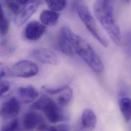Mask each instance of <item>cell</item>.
Returning <instances> with one entry per match:
<instances>
[{
    "instance_id": "obj_12",
    "label": "cell",
    "mask_w": 131,
    "mask_h": 131,
    "mask_svg": "<svg viewBox=\"0 0 131 131\" xmlns=\"http://www.w3.org/2000/svg\"><path fill=\"white\" fill-rule=\"evenodd\" d=\"M17 95L19 100L24 104H29L34 102L39 96L38 90L33 86L20 87L17 90Z\"/></svg>"
},
{
    "instance_id": "obj_14",
    "label": "cell",
    "mask_w": 131,
    "mask_h": 131,
    "mask_svg": "<svg viewBox=\"0 0 131 131\" xmlns=\"http://www.w3.org/2000/svg\"><path fill=\"white\" fill-rule=\"evenodd\" d=\"M59 16V13L56 11L52 10H45L41 12L39 18L42 24L54 26L58 23Z\"/></svg>"
},
{
    "instance_id": "obj_19",
    "label": "cell",
    "mask_w": 131,
    "mask_h": 131,
    "mask_svg": "<svg viewBox=\"0 0 131 131\" xmlns=\"http://www.w3.org/2000/svg\"><path fill=\"white\" fill-rule=\"evenodd\" d=\"M9 28V22L5 17L4 11L0 4V33L5 35L7 33Z\"/></svg>"
},
{
    "instance_id": "obj_20",
    "label": "cell",
    "mask_w": 131,
    "mask_h": 131,
    "mask_svg": "<svg viewBox=\"0 0 131 131\" xmlns=\"http://www.w3.org/2000/svg\"><path fill=\"white\" fill-rule=\"evenodd\" d=\"M67 86L68 85H64L61 87H59L58 88H55L43 87V89L46 91V92H47L49 94L51 95H55L61 94V93H62L63 91H64L66 90Z\"/></svg>"
},
{
    "instance_id": "obj_11",
    "label": "cell",
    "mask_w": 131,
    "mask_h": 131,
    "mask_svg": "<svg viewBox=\"0 0 131 131\" xmlns=\"http://www.w3.org/2000/svg\"><path fill=\"white\" fill-rule=\"evenodd\" d=\"M34 59L43 64L56 65L57 58L51 50L46 48H39L33 50L31 53Z\"/></svg>"
},
{
    "instance_id": "obj_25",
    "label": "cell",
    "mask_w": 131,
    "mask_h": 131,
    "mask_svg": "<svg viewBox=\"0 0 131 131\" xmlns=\"http://www.w3.org/2000/svg\"><path fill=\"white\" fill-rule=\"evenodd\" d=\"M124 1H125L126 2H127L128 3H130V0H124Z\"/></svg>"
},
{
    "instance_id": "obj_3",
    "label": "cell",
    "mask_w": 131,
    "mask_h": 131,
    "mask_svg": "<svg viewBox=\"0 0 131 131\" xmlns=\"http://www.w3.org/2000/svg\"><path fill=\"white\" fill-rule=\"evenodd\" d=\"M76 8L79 17L92 36L102 46L107 48L108 42L99 29L97 24L86 5L83 2L78 1L76 4Z\"/></svg>"
},
{
    "instance_id": "obj_8",
    "label": "cell",
    "mask_w": 131,
    "mask_h": 131,
    "mask_svg": "<svg viewBox=\"0 0 131 131\" xmlns=\"http://www.w3.org/2000/svg\"><path fill=\"white\" fill-rule=\"evenodd\" d=\"M20 110V103L15 97H11L7 100L0 108V116L5 119L15 117Z\"/></svg>"
},
{
    "instance_id": "obj_6",
    "label": "cell",
    "mask_w": 131,
    "mask_h": 131,
    "mask_svg": "<svg viewBox=\"0 0 131 131\" xmlns=\"http://www.w3.org/2000/svg\"><path fill=\"white\" fill-rule=\"evenodd\" d=\"M73 33L72 31L66 26L61 29L58 37V44L60 50L68 56H72L75 54L72 42Z\"/></svg>"
},
{
    "instance_id": "obj_17",
    "label": "cell",
    "mask_w": 131,
    "mask_h": 131,
    "mask_svg": "<svg viewBox=\"0 0 131 131\" xmlns=\"http://www.w3.org/2000/svg\"><path fill=\"white\" fill-rule=\"evenodd\" d=\"M51 10L59 11L63 9L66 5L67 0H45Z\"/></svg>"
},
{
    "instance_id": "obj_2",
    "label": "cell",
    "mask_w": 131,
    "mask_h": 131,
    "mask_svg": "<svg viewBox=\"0 0 131 131\" xmlns=\"http://www.w3.org/2000/svg\"><path fill=\"white\" fill-rule=\"evenodd\" d=\"M72 42L75 54H77L93 71L97 73L104 72L105 67L102 60L86 41L73 32Z\"/></svg>"
},
{
    "instance_id": "obj_18",
    "label": "cell",
    "mask_w": 131,
    "mask_h": 131,
    "mask_svg": "<svg viewBox=\"0 0 131 131\" xmlns=\"http://www.w3.org/2000/svg\"><path fill=\"white\" fill-rule=\"evenodd\" d=\"M3 4L14 14L17 15L20 11L21 7L16 0H2Z\"/></svg>"
},
{
    "instance_id": "obj_13",
    "label": "cell",
    "mask_w": 131,
    "mask_h": 131,
    "mask_svg": "<svg viewBox=\"0 0 131 131\" xmlns=\"http://www.w3.org/2000/svg\"><path fill=\"white\" fill-rule=\"evenodd\" d=\"M97 118L95 113L90 109H85L81 117V126L85 130H92L96 124Z\"/></svg>"
},
{
    "instance_id": "obj_15",
    "label": "cell",
    "mask_w": 131,
    "mask_h": 131,
    "mask_svg": "<svg viewBox=\"0 0 131 131\" xmlns=\"http://www.w3.org/2000/svg\"><path fill=\"white\" fill-rule=\"evenodd\" d=\"M122 113L126 122L131 120V100L128 97H123L119 101Z\"/></svg>"
},
{
    "instance_id": "obj_23",
    "label": "cell",
    "mask_w": 131,
    "mask_h": 131,
    "mask_svg": "<svg viewBox=\"0 0 131 131\" xmlns=\"http://www.w3.org/2000/svg\"><path fill=\"white\" fill-rule=\"evenodd\" d=\"M8 71L6 66L3 63H0V81L8 73Z\"/></svg>"
},
{
    "instance_id": "obj_9",
    "label": "cell",
    "mask_w": 131,
    "mask_h": 131,
    "mask_svg": "<svg viewBox=\"0 0 131 131\" xmlns=\"http://www.w3.org/2000/svg\"><path fill=\"white\" fill-rule=\"evenodd\" d=\"M46 27L37 21H32L28 24L24 31V36L31 41L39 39L45 33Z\"/></svg>"
},
{
    "instance_id": "obj_5",
    "label": "cell",
    "mask_w": 131,
    "mask_h": 131,
    "mask_svg": "<svg viewBox=\"0 0 131 131\" xmlns=\"http://www.w3.org/2000/svg\"><path fill=\"white\" fill-rule=\"evenodd\" d=\"M62 108L51 98H49L41 111L50 122L55 124L60 122H66L68 120L67 115L65 114Z\"/></svg>"
},
{
    "instance_id": "obj_21",
    "label": "cell",
    "mask_w": 131,
    "mask_h": 131,
    "mask_svg": "<svg viewBox=\"0 0 131 131\" xmlns=\"http://www.w3.org/2000/svg\"><path fill=\"white\" fill-rule=\"evenodd\" d=\"M18 127V121L17 119H13L6 125H5L2 129V131H15Z\"/></svg>"
},
{
    "instance_id": "obj_1",
    "label": "cell",
    "mask_w": 131,
    "mask_h": 131,
    "mask_svg": "<svg viewBox=\"0 0 131 131\" xmlns=\"http://www.w3.org/2000/svg\"><path fill=\"white\" fill-rule=\"evenodd\" d=\"M113 2V0H95L93 9L97 19L112 41L120 46L122 42V35L114 19Z\"/></svg>"
},
{
    "instance_id": "obj_4",
    "label": "cell",
    "mask_w": 131,
    "mask_h": 131,
    "mask_svg": "<svg viewBox=\"0 0 131 131\" xmlns=\"http://www.w3.org/2000/svg\"><path fill=\"white\" fill-rule=\"evenodd\" d=\"M38 71V67L33 62L22 60L12 66L9 70L8 73L13 77L28 78L36 75Z\"/></svg>"
},
{
    "instance_id": "obj_10",
    "label": "cell",
    "mask_w": 131,
    "mask_h": 131,
    "mask_svg": "<svg viewBox=\"0 0 131 131\" xmlns=\"http://www.w3.org/2000/svg\"><path fill=\"white\" fill-rule=\"evenodd\" d=\"M42 116L35 112H29L26 113L24 117L23 126L26 130H32L37 128L40 130H46V126Z\"/></svg>"
},
{
    "instance_id": "obj_24",
    "label": "cell",
    "mask_w": 131,
    "mask_h": 131,
    "mask_svg": "<svg viewBox=\"0 0 131 131\" xmlns=\"http://www.w3.org/2000/svg\"><path fill=\"white\" fill-rule=\"evenodd\" d=\"M30 0H16V1L20 5H25L27 4Z\"/></svg>"
},
{
    "instance_id": "obj_7",
    "label": "cell",
    "mask_w": 131,
    "mask_h": 131,
    "mask_svg": "<svg viewBox=\"0 0 131 131\" xmlns=\"http://www.w3.org/2000/svg\"><path fill=\"white\" fill-rule=\"evenodd\" d=\"M41 3V0H30L27 4L25 5V7L21 9L19 12L15 15V23L16 25L21 26L25 23L36 11Z\"/></svg>"
},
{
    "instance_id": "obj_16",
    "label": "cell",
    "mask_w": 131,
    "mask_h": 131,
    "mask_svg": "<svg viewBox=\"0 0 131 131\" xmlns=\"http://www.w3.org/2000/svg\"><path fill=\"white\" fill-rule=\"evenodd\" d=\"M73 96L72 89L68 86L66 90L61 93V95L58 98V105L61 107L67 106L71 101Z\"/></svg>"
},
{
    "instance_id": "obj_22",
    "label": "cell",
    "mask_w": 131,
    "mask_h": 131,
    "mask_svg": "<svg viewBox=\"0 0 131 131\" xmlns=\"http://www.w3.org/2000/svg\"><path fill=\"white\" fill-rule=\"evenodd\" d=\"M10 89V85L9 83L6 82L0 81V97L4 94L7 92Z\"/></svg>"
}]
</instances>
